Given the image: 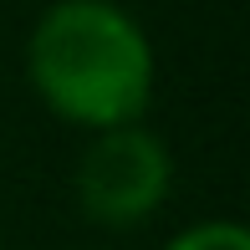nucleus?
Returning <instances> with one entry per match:
<instances>
[{"label": "nucleus", "mask_w": 250, "mask_h": 250, "mask_svg": "<svg viewBox=\"0 0 250 250\" xmlns=\"http://www.w3.org/2000/svg\"><path fill=\"white\" fill-rule=\"evenodd\" d=\"M153 77V41L118 0H56L26 36L31 92L51 118L87 133L143 123Z\"/></svg>", "instance_id": "1"}, {"label": "nucleus", "mask_w": 250, "mask_h": 250, "mask_svg": "<svg viewBox=\"0 0 250 250\" xmlns=\"http://www.w3.org/2000/svg\"><path fill=\"white\" fill-rule=\"evenodd\" d=\"M174 189V153L143 123L102 128L87 138L72 168L77 209L102 230H138L164 209Z\"/></svg>", "instance_id": "2"}, {"label": "nucleus", "mask_w": 250, "mask_h": 250, "mask_svg": "<svg viewBox=\"0 0 250 250\" xmlns=\"http://www.w3.org/2000/svg\"><path fill=\"white\" fill-rule=\"evenodd\" d=\"M164 250H250V230L240 220H194Z\"/></svg>", "instance_id": "3"}]
</instances>
